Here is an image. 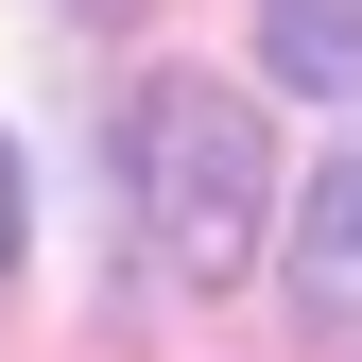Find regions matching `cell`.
Returning <instances> with one entry per match:
<instances>
[{"mask_svg":"<svg viewBox=\"0 0 362 362\" xmlns=\"http://www.w3.org/2000/svg\"><path fill=\"white\" fill-rule=\"evenodd\" d=\"M121 156H139V224H156V276L224 293L259 242H276V139L224 69H156L121 104Z\"/></svg>","mask_w":362,"mask_h":362,"instance_id":"6da1fadb","label":"cell"},{"mask_svg":"<svg viewBox=\"0 0 362 362\" xmlns=\"http://www.w3.org/2000/svg\"><path fill=\"white\" fill-rule=\"evenodd\" d=\"M293 328L310 345H362V156H328L310 207H293Z\"/></svg>","mask_w":362,"mask_h":362,"instance_id":"7a4b0ae2","label":"cell"},{"mask_svg":"<svg viewBox=\"0 0 362 362\" xmlns=\"http://www.w3.org/2000/svg\"><path fill=\"white\" fill-rule=\"evenodd\" d=\"M259 69L310 104H362V0H259Z\"/></svg>","mask_w":362,"mask_h":362,"instance_id":"3957f363","label":"cell"},{"mask_svg":"<svg viewBox=\"0 0 362 362\" xmlns=\"http://www.w3.org/2000/svg\"><path fill=\"white\" fill-rule=\"evenodd\" d=\"M0 276H18V139H0Z\"/></svg>","mask_w":362,"mask_h":362,"instance_id":"277c9868","label":"cell"}]
</instances>
